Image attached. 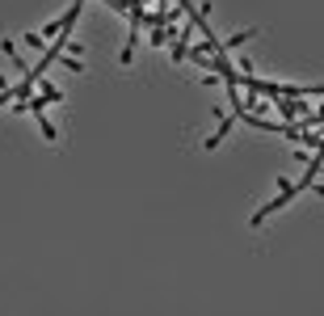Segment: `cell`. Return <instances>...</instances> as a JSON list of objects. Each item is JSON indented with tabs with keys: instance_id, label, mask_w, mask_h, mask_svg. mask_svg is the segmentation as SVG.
I'll list each match as a JSON object with an SVG mask.
<instances>
[{
	"instance_id": "obj_1",
	"label": "cell",
	"mask_w": 324,
	"mask_h": 316,
	"mask_svg": "<svg viewBox=\"0 0 324 316\" xmlns=\"http://www.w3.org/2000/svg\"><path fill=\"white\" fill-rule=\"evenodd\" d=\"M227 131H232V122H227V118H223V122H219V131H215V135L207 139V148H219V144H223V135H227Z\"/></svg>"
}]
</instances>
